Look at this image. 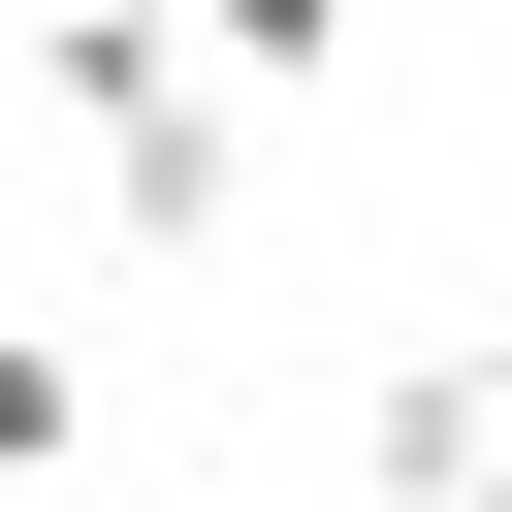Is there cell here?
Here are the masks:
<instances>
[{"label": "cell", "instance_id": "cell-1", "mask_svg": "<svg viewBox=\"0 0 512 512\" xmlns=\"http://www.w3.org/2000/svg\"><path fill=\"white\" fill-rule=\"evenodd\" d=\"M32 96L96 128V224L128 256H224L256 224V96L192 64V0H32Z\"/></svg>", "mask_w": 512, "mask_h": 512}, {"label": "cell", "instance_id": "cell-2", "mask_svg": "<svg viewBox=\"0 0 512 512\" xmlns=\"http://www.w3.org/2000/svg\"><path fill=\"white\" fill-rule=\"evenodd\" d=\"M352 32H384V0H192V64H224V96H320Z\"/></svg>", "mask_w": 512, "mask_h": 512}, {"label": "cell", "instance_id": "cell-3", "mask_svg": "<svg viewBox=\"0 0 512 512\" xmlns=\"http://www.w3.org/2000/svg\"><path fill=\"white\" fill-rule=\"evenodd\" d=\"M96 448V384H64V320H0V480H64Z\"/></svg>", "mask_w": 512, "mask_h": 512}, {"label": "cell", "instance_id": "cell-4", "mask_svg": "<svg viewBox=\"0 0 512 512\" xmlns=\"http://www.w3.org/2000/svg\"><path fill=\"white\" fill-rule=\"evenodd\" d=\"M448 384H480V416H512V288H480V320H448Z\"/></svg>", "mask_w": 512, "mask_h": 512}, {"label": "cell", "instance_id": "cell-5", "mask_svg": "<svg viewBox=\"0 0 512 512\" xmlns=\"http://www.w3.org/2000/svg\"><path fill=\"white\" fill-rule=\"evenodd\" d=\"M416 512H512V448H480V480H416Z\"/></svg>", "mask_w": 512, "mask_h": 512}]
</instances>
